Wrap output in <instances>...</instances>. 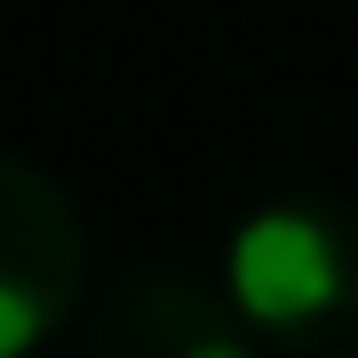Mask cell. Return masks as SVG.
I'll use <instances>...</instances> for the list:
<instances>
[{"mask_svg":"<svg viewBox=\"0 0 358 358\" xmlns=\"http://www.w3.org/2000/svg\"><path fill=\"white\" fill-rule=\"evenodd\" d=\"M223 303L255 343L350 350L358 343V207L350 199H271L231 231Z\"/></svg>","mask_w":358,"mask_h":358,"instance_id":"obj_1","label":"cell"},{"mask_svg":"<svg viewBox=\"0 0 358 358\" xmlns=\"http://www.w3.org/2000/svg\"><path fill=\"white\" fill-rule=\"evenodd\" d=\"M88 231L64 183L0 152V358H32L80 310Z\"/></svg>","mask_w":358,"mask_h":358,"instance_id":"obj_2","label":"cell"},{"mask_svg":"<svg viewBox=\"0 0 358 358\" xmlns=\"http://www.w3.org/2000/svg\"><path fill=\"white\" fill-rule=\"evenodd\" d=\"M88 358H263V350L223 294L152 271V279H128L103 303Z\"/></svg>","mask_w":358,"mask_h":358,"instance_id":"obj_3","label":"cell"},{"mask_svg":"<svg viewBox=\"0 0 358 358\" xmlns=\"http://www.w3.org/2000/svg\"><path fill=\"white\" fill-rule=\"evenodd\" d=\"M334 358H358V343H350V350H334Z\"/></svg>","mask_w":358,"mask_h":358,"instance_id":"obj_4","label":"cell"}]
</instances>
